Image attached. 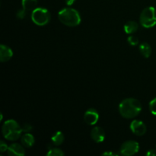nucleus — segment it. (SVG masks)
I'll return each instance as SVG.
<instances>
[{
    "label": "nucleus",
    "instance_id": "obj_19",
    "mask_svg": "<svg viewBox=\"0 0 156 156\" xmlns=\"http://www.w3.org/2000/svg\"><path fill=\"white\" fill-rule=\"evenodd\" d=\"M127 41L131 46H136L139 44V40L134 35H130L129 37L127 38Z\"/></svg>",
    "mask_w": 156,
    "mask_h": 156
},
{
    "label": "nucleus",
    "instance_id": "obj_26",
    "mask_svg": "<svg viewBox=\"0 0 156 156\" xmlns=\"http://www.w3.org/2000/svg\"><path fill=\"white\" fill-rule=\"evenodd\" d=\"M1 114V118H0V121H2V119H3V115H2V114Z\"/></svg>",
    "mask_w": 156,
    "mask_h": 156
},
{
    "label": "nucleus",
    "instance_id": "obj_17",
    "mask_svg": "<svg viewBox=\"0 0 156 156\" xmlns=\"http://www.w3.org/2000/svg\"><path fill=\"white\" fill-rule=\"evenodd\" d=\"M64 155L65 153L61 149H57V148H53L50 149L47 153V156H63Z\"/></svg>",
    "mask_w": 156,
    "mask_h": 156
},
{
    "label": "nucleus",
    "instance_id": "obj_15",
    "mask_svg": "<svg viewBox=\"0 0 156 156\" xmlns=\"http://www.w3.org/2000/svg\"><path fill=\"white\" fill-rule=\"evenodd\" d=\"M64 140H65V137H64L63 133L61 131L56 132L51 137L52 143L55 146H60V145H62V143L64 142Z\"/></svg>",
    "mask_w": 156,
    "mask_h": 156
},
{
    "label": "nucleus",
    "instance_id": "obj_9",
    "mask_svg": "<svg viewBox=\"0 0 156 156\" xmlns=\"http://www.w3.org/2000/svg\"><path fill=\"white\" fill-rule=\"evenodd\" d=\"M23 145L18 143H12L9 146L8 149V155L10 156H23L25 155V151H24Z\"/></svg>",
    "mask_w": 156,
    "mask_h": 156
},
{
    "label": "nucleus",
    "instance_id": "obj_11",
    "mask_svg": "<svg viewBox=\"0 0 156 156\" xmlns=\"http://www.w3.org/2000/svg\"><path fill=\"white\" fill-rule=\"evenodd\" d=\"M13 56V51L8 46L1 44L0 45V61L2 62L10 60Z\"/></svg>",
    "mask_w": 156,
    "mask_h": 156
},
{
    "label": "nucleus",
    "instance_id": "obj_6",
    "mask_svg": "<svg viewBox=\"0 0 156 156\" xmlns=\"http://www.w3.org/2000/svg\"><path fill=\"white\" fill-rule=\"evenodd\" d=\"M140 145L136 141L134 140H129L123 143L120 149V152L121 155L125 156H131L136 154L139 152Z\"/></svg>",
    "mask_w": 156,
    "mask_h": 156
},
{
    "label": "nucleus",
    "instance_id": "obj_13",
    "mask_svg": "<svg viewBox=\"0 0 156 156\" xmlns=\"http://www.w3.org/2000/svg\"><path fill=\"white\" fill-rule=\"evenodd\" d=\"M139 28V24L137 22L134 21H129L125 24L124 25V30L126 34H133L138 30Z\"/></svg>",
    "mask_w": 156,
    "mask_h": 156
},
{
    "label": "nucleus",
    "instance_id": "obj_16",
    "mask_svg": "<svg viewBox=\"0 0 156 156\" xmlns=\"http://www.w3.org/2000/svg\"><path fill=\"white\" fill-rule=\"evenodd\" d=\"M139 49H140V53L145 58H149L151 56L152 48H151V46L148 43H143V44H141L140 47H139Z\"/></svg>",
    "mask_w": 156,
    "mask_h": 156
},
{
    "label": "nucleus",
    "instance_id": "obj_12",
    "mask_svg": "<svg viewBox=\"0 0 156 156\" xmlns=\"http://www.w3.org/2000/svg\"><path fill=\"white\" fill-rule=\"evenodd\" d=\"M21 144L26 148H30L34 146L35 143L34 137L32 134L29 133H26L24 135L21 136Z\"/></svg>",
    "mask_w": 156,
    "mask_h": 156
},
{
    "label": "nucleus",
    "instance_id": "obj_3",
    "mask_svg": "<svg viewBox=\"0 0 156 156\" xmlns=\"http://www.w3.org/2000/svg\"><path fill=\"white\" fill-rule=\"evenodd\" d=\"M2 135L9 141H15L21 137L22 128L15 120H6L2 128Z\"/></svg>",
    "mask_w": 156,
    "mask_h": 156
},
{
    "label": "nucleus",
    "instance_id": "obj_1",
    "mask_svg": "<svg viewBox=\"0 0 156 156\" xmlns=\"http://www.w3.org/2000/svg\"><path fill=\"white\" fill-rule=\"evenodd\" d=\"M142 111V105L136 98H126L119 105V113L123 117L132 119L139 115Z\"/></svg>",
    "mask_w": 156,
    "mask_h": 156
},
{
    "label": "nucleus",
    "instance_id": "obj_23",
    "mask_svg": "<svg viewBox=\"0 0 156 156\" xmlns=\"http://www.w3.org/2000/svg\"><path fill=\"white\" fill-rule=\"evenodd\" d=\"M147 156H156V149H151L146 153Z\"/></svg>",
    "mask_w": 156,
    "mask_h": 156
},
{
    "label": "nucleus",
    "instance_id": "obj_24",
    "mask_svg": "<svg viewBox=\"0 0 156 156\" xmlns=\"http://www.w3.org/2000/svg\"><path fill=\"white\" fill-rule=\"evenodd\" d=\"M102 155H111V156H117L119 155V154L115 153V152H105L104 153H102Z\"/></svg>",
    "mask_w": 156,
    "mask_h": 156
},
{
    "label": "nucleus",
    "instance_id": "obj_21",
    "mask_svg": "<svg viewBox=\"0 0 156 156\" xmlns=\"http://www.w3.org/2000/svg\"><path fill=\"white\" fill-rule=\"evenodd\" d=\"M22 131L24 133H29L32 130V126L30 123H24L22 126Z\"/></svg>",
    "mask_w": 156,
    "mask_h": 156
},
{
    "label": "nucleus",
    "instance_id": "obj_22",
    "mask_svg": "<svg viewBox=\"0 0 156 156\" xmlns=\"http://www.w3.org/2000/svg\"><path fill=\"white\" fill-rule=\"evenodd\" d=\"M8 149H9V147H8L7 144H6L4 141L0 142V152H1L2 153L8 151Z\"/></svg>",
    "mask_w": 156,
    "mask_h": 156
},
{
    "label": "nucleus",
    "instance_id": "obj_25",
    "mask_svg": "<svg viewBox=\"0 0 156 156\" xmlns=\"http://www.w3.org/2000/svg\"><path fill=\"white\" fill-rule=\"evenodd\" d=\"M76 0H65V2L66 4L67 5L70 6L72 5H73L75 3V2H76Z\"/></svg>",
    "mask_w": 156,
    "mask_h": 156
},
{
    "label": "nucleus",
    "instance_id": "obj_10",
    "mask_svg": "<svg viewBox=\"0 0 156 156\" xmlns=\"http://www.w3.org/2000/svg\"><path fill=\"white\" fill-rule=\"evenodd\" d=\"M91 136L95 143H102L105 139V130L100 126H94L91 131Z\"/></svg>",
    "mask_w": 156,
    "mask_h": 156
},
{
    "label": "nucleus",
    "instance_id": "obj_5",
    "mask_svg": "<svg viewBox=\"0 0 156 156\" xmlns=\"http://www.w3.org/2000/svg\"><path fill=\"white\" fill-rule=\"evenodd\" d=\"M31 19L37 25L44 26L50 21V13L47 9L36 8L31 12Z\"/></svg>",
    "mask_w": 156,
    "mask_h": 156
},
{
    "label": "nucleus",
    "instance_id": "obj_7",
    "mask_svg": "<svg viewBox=\"0 0 156 156\" xmlns=\"http://www.w3.org/2000/svg\"><path fill=\"white\" fill-rule=\"evenodd\" d=\"M130 129L136 136H143L146 133L147 128L143 121L134 120L130 123Z\"/></svg>",
    "mask_w": 156,
    "mask_h": 156
},
{
    "label": "nucleus",
    "instance_id": "obj_4",
    "mask_svg": "<svg viewBox=\"0 0 156 156\" xmlns=\"http://www.w3.org/2000/svg\"><path fill=\"white\" fill-rule=\"evenodd\" d=\"M140 24L145 28H151L156 24V9L149 6L143 10L140 17Z\"/></svg>",
    "mask_w": 156,
    "mask_h": 156
},
{
    "label": "nucleus",
    "instance_id": "obj_8",
    "mask_svg": "<svg viewBox=\"0 0 156 156\" xmlns=\"http://www.w3.org/2000/svg\"><path fill=\"white\" fill-rule=\"evenodd\" d=\"M99 119L98 112L94 108H90L85 111L84 114V120L85 122L88 125H94L96 124Z\"/></svg>",
    "mask_w": 156,
    "mask_h": 156
},
{
    "label": "nucleus",
    "instance_id": "obj_2",
    "mask_svg": "<svg viewBox=\"0 0 156 156\" xmlns=\"http://www.w3.org/2000/svg\"><path fill=\"white\" fill-rule=\"evenodd\" d=\"M59 21L69 27H76L81 23V16L77 10L72 8H65L58 13Z\"/></svg>",
    "mask_w": 156,
    "mask_h": 156
},
{
    "label": "nucleus",
    "instance_id": "obj_14",
    "mask_svg": "<svg viewBox=\"0 0 156 156\" xmlns=\"http://www.w3.org/2000/svg\"><path fill=\"white\" fill-rule=\"evenodd\" d=\"M22 8L27 12H33L37 7V0H22L21 2Z\"/></svg>",
    "mask_w": 156,
    "mask_h": 156
},
{
    "label": "nucleus",
    "instance_id": "obj_20",
    "mask_svg": "<svg viewBox=\"0 0 156 156\" xmlns=\"http://www.w3.org/2000/svg\"><path fill=\"white\" fill-rule=\"evenodd\" d=\"M26 13H27V11H25L22 8V9H20V10H18V12H17L16 13L17 18H18V19H23V18H25Z\"/></svg>",
    "mask_w": 156,
    "mask_h": 156
},
{
    "label": "nucleus",
    "instance_id": "obj_18",
    "mask_svg": "<svg viewBox=\"0 0 156 156\" xmlns=\"http://www.w3.org/2000/svg\"><path fill=\"white\" fill-rule=\"evenodd\" d=\"M149 111L153 115L156 116V98L152 99L149 103Z\"/></svg>",
    "mask_w": 156,
    "mask_h": 156
}]
</instances>
